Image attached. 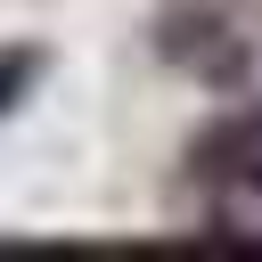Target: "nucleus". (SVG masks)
Instances as JSON below:
<instances>
[{"label":"nucleus","instance_id":"obj_2","mask_svg":"<svg viewBox=\"0 0 262 262\" xmlns=\"http://www.w3.org/2000/svg\"><path fill=\"white\" fill-rule=\"evenodd\" d=\"M41 82H49V49H41V41H0V123H8Z\"/></svg>","mask_w":262,"mask_h":262},{"label":"nucleus","instance_id":"obj_1","mask_svg":"<svg viewBox=\"0 0 262 262\" xmlns=\"http://www.w3.org/2000/svg\"><path fill=\"white\" fill-rule=\"evenodd\" d=\"M188 172L205 188H221V221H237L246 237H262V98L221 115L196 147H188Z\"/></svg>","mask_w":262,"mask_h":262}]
</instances>
